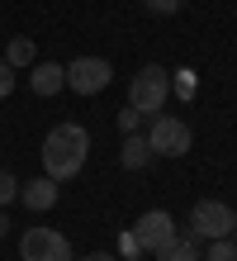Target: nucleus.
<instances>
[{
  "label": "nucleus",
  "mask_w": 237,
  "mask_h": 261,
  "mask_svg": "<svg viewBox=\"0 0 237 261\" xmlns=\"http://www.w3.org/2000/svg\"><path fill=\"white\" fill-rule=\"evenodd\" d=\"M86 152H90V133L81 124H57V128H47L43 138V171L57 180H71V176H81V166H86Z\"/></svg>",
  "instance_id": "nucleus-1"
},
{
  "label": "nucleus",
  "mask_w": 237,
  "mask_h": 261,
  "mask_svg": "<svg viewBox=\"0 0 237 261\" xmlns=\"http://www.w3.org/2000/svg\"><path fill=\"white\" fill-rule=\"evenodd\" d=\"M166 95H171V71L156 67V62L138 67V76L128 81V105H133V110L138 114H162Z\"/></svg>",
  "instance_id": "nucleus-2"
},
{
  "label": "nucleus",
  "mask_w": 237,
  "mask_h": 261,
  "mask_svg": "<svg viewBox=\"0 0 237 261\" xmlns=\"http://www.w3.org/2000/svg\"><path fill=\"white\" fill-rule=\"evenodd\" d=\"M190 124L176 114H152V128H147V147H152V157H185L190 152Z\"/></svg>",
  "instance_id": "nucleus-3"
},
{
  "label": "nucleus",
  "mask_w": 237,
  "mask_h": 261,
  "mask_svg": "<svg viewBox=\"0 0 237 261\" xmlns=\"http://www.w3.org/2000/svg\"><path fill=\"white\" fill-rule=\"evenodd\" d=\"M19 256L24 261H71V242H67V233H57V228H24Z\"/></svg>",
  "instance_id": "nucleus-4"
},
{
  "label": "nucleus",
  "mask_w": 237,
  "mask_h": 261,
  "mask_svg": "<svg viewBox=\"0 0 237 261\" xmlns=\"http://www.w3.org/2000/svg\"><path fill=\"white\" fill-rule=\"evenodd\" d=\"M232 223H237V209H228L223 199H199L190 209V233H199V238H228Z\"/></svg>",
  "instance_id": "nucleus-5"
},
{
  "label": "nucleus",
  "mask_w": 237,
  "mask_h": 261,
  "mask_svg": "<svg viewBox=\"0 0 237 261\" xmlns=\"http://www.w3.org/2000/svg\"><path fill=\"white\" fill-rule=\"evenodd\" d=\"M109 81H114V67L104 57H76L67 67V90H76V95H100Z\"/></svg>",
  "instance_id": "nucleus-6"
},
{
  "label": "nucleus",
  "mask_w": 237,
  "mask_h": 261,
  "mask_svg": "<svg viewBox=\"0 0 237 261\" xmlns=\"http://www.w3.org/2000/svg\"><path fill=\"white\" fill-rule=\"evenodd\" d=\"M128 238L138 242V252H156V247H166V242L176 238V219H171L166 209H147V214L133 223Z\"/></svg>",
  "instance_id": "nucleus-7"
},
{
  "label": "nucleus",
  "mask_w": 237,
  "mask_h": 261,
  "mask_svg": "<svg viewBox=\"0 0 237 261\" xmlns=\"http://www.w3.org/2000/svg\"><path fill=\"white\" fill-rule=\"evenodd\" d=\"M67 86V67H57V62H34V71H29V90L34 95H57V90Z\"/></svg>",
  "instance_id": "nucleus-8"
},
{
  "label": "nucleus",
  "mask_w": 237,
  "mask_h": 261,
  "mask_svg": "<svg viewBox=\"0 0 237 261\" xmlns=\"http://www.w3.org/2000/svg\"><path fill=\"white\" fill-rule=\"evenodd\" d=\"M19 199H24V204L34 209V214H47V209L57 204V180H52V176L29 180V186H19Z\"/></svg>",
  "instance_id": "nucleus-9"
},
{
  "label": "nucleus",
  "mask_w": 237,
  "mask_h": 261,
  "mask_svg": "<svg viewBox=\"0 0 237 261\" xmlns=\"http://www.w3.org/2000/svg\"><path fill=\"white\" fill-rule=\"evenodd\" d=\"M152 256L156 261H199V233H190V228L180 233V228H176V238H171L166 247H156Z\"/></svg>",
  "instance_id": "nucleus-10"
},
{
  "label": "nucleus",
  "mask_w": 237,
  "mask_h": 261,
  "mask_svg": "<svg viewBox=\"0 0 237 261\" xmlns=\"http://www.w3.org/2000/svg\"><path fill=\"white\" fill-rule=\"evenodd\" d=\"M119 162H123V171H142V166L152 162V147H147V138H142V133H123Z\"/></svg>",
  "instance_id": "nucleus-11"
},
{
  "label": "nucleus",
  "mask_w": 237,
  "mask_h": 261,
  "mask_svg": "<svg viewBox=\"0 0 237 261\" xmlns=\"http://www.w3.org/2000/svg\"><path fill=\"white\" fill-rule=\"evenodd\" d=\"M5 62H10V67H34V38H10Z\"/></svg>",
  "instance_id": "nucleus-12"
},
{
  "label": "nucleus",
  "mask_w": 237,
  "mask_h": 261,
  "mask_svg": "<svg viewBox=\"0 0 237 261\" xmlns=\"http://www.w3.org/2000/svg\"><path fill=\"white\" fill-rule=\"evenodd\" d=\"M204 261H237V242H232V238H209Z\"/></svg>",
  "instance_id": "nucleus-13"
},
{
  "label": "nucleus",
  "mask_w": 237,
  "mask_h": 261,
  "mask_svg": "<svg viewBox=\"0 0 237 261\" xmlns=\"http://www.w3.org/2000/svg\"><path fill=\"white\" fill-rule=\"evenodd\" d=\"M14 195H19V180H14V171H0V209H5Z\"/></svg>",
  "instance_id": "nucleus-14"
},
{
  "label": "nucleus",
  "mask_w": 237,
  "mask_h": 261,
  "mask_svg": "<svg viewBox=\"0 0 237 261\" xmlns=\"http://www.w3.org/2000/svg\"><path fill=\"white\" fill-rule=\"evenodd\" d=\"M138 124H142V114L133 110V105H123V110H119V128L123 133H138Z\"/></svg>",
  "instance_id": "nucleus-15"
},
{
  "label": "nucleus",
  "mask_w": 237,
  "mask_h": 261,
  "mask_svg": "<svg viewBox=\"0 0 237 261\" xmlns=\"http://www.w3.org/2000/svg\"><path fill=\"white\" fill-rule=\"evenodd\" d=\"M142 5H147L152 14H180V5H185V0H142Z\"/></svg>",
  "instance_id": "nucleus-16"
},
{
  "label": "nucleus",
  "mask_w": 237,
  "mask_h": 261,
  "mask_svg": "<svg viewBox=\"0 0 237 261\" xmlns=\"http://www.w3.org/2000/svg\"><path fill=\"white\" fill-rule=\"evenodd\" d=\"M5 95H14V67L0 57V100H5Z\"/></svg>",
  "instance_id": "nucleus-17"
},
{
  "label": "nucleus",
  "mask_w": 237,
  "mask_h": 261,
  "mask_svg": "<svg viewBox=\"0 0 237 261\" xmlns=\"http://www.w3.org/2000/svg\"><path fill=\"white\" fill-rule=\"evenodd\" d=\"M176 90H180V95H195V81H190V71H180V81H176Z\"/></svg>",
  "instance_id": "nucleus-18"
},
{
  "label": "nucleus",
  "mask_w": 237,
  "mask_h": 261,
  "mask_svg": "<svg viewBox=\"0 0 237 261\" xmlns=\"http://www.w3.org/2000/svg\"><path fill=\"white\" fill-rule=\"evenodd\" d=\"M81 261H119V256H104V252H90V256H81Z\"/></svg>",
  "instance_id": "nucleus-19"
},
{
  "label": "nucleus",
  "mask_w": 237,
  "mask_h": 261,
  "mask_svg": "<svg viewBox=\"0 0 237 261\" xmlns=\"http://www.w3.org/2000/svg\"><path fill=\"white\" fill-rule=\"evenodd\" d=\"M10 233V219H5V209H0V238H5Z\"/></svg>",
  "instance_id": "nucleus-20"
}]
</instances>
